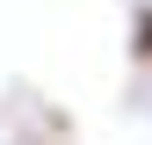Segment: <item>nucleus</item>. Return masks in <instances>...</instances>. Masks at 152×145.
<instances>
[{"mask_svg": "<svg viewBox=\"0 0 152 145\" xmlns=\"http://www.w3.org/2000/svg\"><path fill=\"white\" fill-rule=\"evenodd\" d=\"M130 58L152 65V0H138V7H130Z\"/></svg>", "mask_w": 152, "mask_h": 145, "instance_id": "nucleus-1", "label": "nucleus"}]
</instances>
